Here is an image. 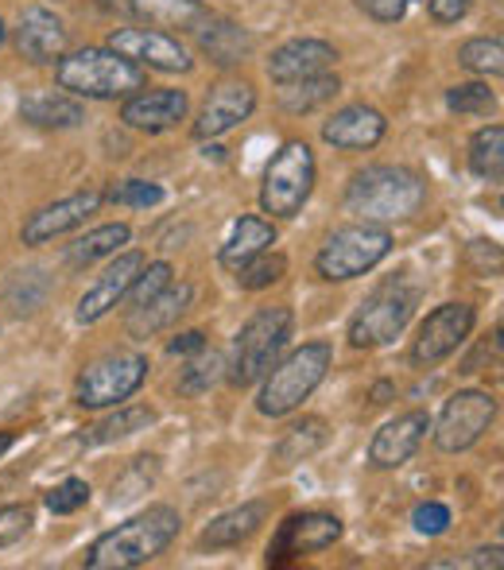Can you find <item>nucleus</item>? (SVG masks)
Masks as SVG:
<instances>
[{"instance_id": "18", "label": "nucleus", "mask_w": 504, "mask_h": 570, "mask_svg": "<svg viewBox=\"0 0 504 570\" xmlns=\"http://www.w3.org/2000/svg\"><path fill=\"white\" fill-rule=\"evenodd\" d=\"M338 62L326 39H291V43L276 47L268 59V78L276 86H291V82H307V78L330 75V67Z\"/></svg>"}, {"instance_id": "30", "label": "nucleus", "mask_w": 504, "mask_h": 570, "mask_svg": "<svg viewBox=\"0 0 504 570\" xmlns=\"http://www.w3.org/2000/svg\"><path fill=\"white\" fill-rule=\"evenodd\" d=\"M470 171L485 183H497L504 179V128L501 125H485L474 132L470 140Z\"/></svg>"}, {"instance_id": "33", "label": "nucleus", "mask_w": 504, "mask_h": 570, "mask_svg": "<svg viewBox=\"0 0 504 570\" xmlns=\"http://www.w3.org/2000/svg\"><path fill=\"white\" fill-rule=\"evenodd\" d=\"M47 295H51V276H47L43 268L16 272L4 287V303L12 307V315H36L47 303Z\"/></svg>"}, {"instance_id": "45", "label": "nucleus", "mask_w": 504, "mask_h": 570, "mask_svg": "<svg viewBox=\"0 0 504 570\" xmlns=\"http://www.w3.org/2000/svg\"><path fill=\"white\" fill-rule=\"evenodd\" d=\"M466 261L474 264L482 276H490V272L497 276V272H501V245H497V240H470Z\"/></svg>"}, {"instance_id": "25", "label": "nucleus", "mask_w": 504, "mask_h": 570, "mask_svg": "<svg viewBox=\"0 0 504 570\" xmlns=\"http://www.w3.org/2000/svg\"><path fill=\"white\" fill-rule=\"evenodd\" d=\"M198 47H202V55L214 62V67H237V62L249 59L253 36L241 28V23L210 16V20L198 28Z\"/></svg>"}, {"instance_id": "27", "label": "nucleus", "mask_w": 504, "mask_h": 570, "mask_svg": "<svg viewBox=\"0 0 504 570\" xmlns=\"http://www.w3.org/2000/svg\"><path fill=\"white\" fill-rule=\"evenodd\" d=\"M271 245H276V226H271L268 218L245 214L241 222H234V229H229V237H226V245H221L218 261H221V268L237 272L241 264H249L253 256L268 253Z\"/></svg>"}, {"instance_id": "7", "label": "nucleus", "mask_w": 504, "mask_h": 570, "mask_svg": "<svg viewBox=\"0 0 504 570\" xmlns=\"http://www.w3.org/2000/svg\"><path fill=\"white\" fill-rule=\"evenodd\" d=\"M388 253H392V233L384 226H373V222H362V226L334 229L326 237V245L315 256V272L323 279H330V284H346V279L373 272Z\"/></svg>"}, {"instance_id": "48", "label": "nucleus", "mask_w": 504, "mask_h": 570, "mask_svg": "<svg viewBox=\"0 0 504 570\" xmlns=\"http://www.w3.org/2000/svg\"><path fill=\"white\" fill-rule=\"evenodd\" d=\"M202 345H206L202 331H187V334H179V338L167 342V353H171V357H190V353H198Z\"/></svg>"}, {"instance_id": "46", "label": "nucleus", "mask_w": 504, "mask_h": 570, "mask_svg": "<svg viewBox=\"0 0 504 570\" xmlns=\"http://www.w3.org/2000/svg\"><path fill=\"white\" fill-rule=\"evenodd\" d=\"M151 478H156V458H136L132 473L113 485V501H128V497H132V489L151 485Z\"/></svg>"}, {"instance_id": "51", "label": "nucleus", "mask_w": 504, "mask_h": 570, "mask_svg": "<svg viewBox=\"0 0 504 570\" xmlns=\"http://www.w3.org/2000/svg\"><path fill=\"white\" fill-rule=\"evenodd\" d=\"M8 43V31H4V20H0V47Z\"/></svg>"}, {"instance_id": "31", "label": "nucleus", "mask_w": 504, "mask_h": 570, "mask_svg": "<svg viewBox=\"0 0 504 570\" xmlns=\"http://www.w3.org/2000/svg\"><path fill=\"white\" fill-rule=\"evenodd\" d=\"M323 446H326V423L323 420H303V423H295L284 439H279L271 458H276V465H284L287 470V465H299V462H307V458H315Z\"/></svg>"}, {"instance_id": "42", "label": "nucleus", "mask_w": 504, "mask_h": 570, "mask_svg": "<svg viewBox=\"0 0 504 570\" xmlns=\"http://www.w3.org/2000/svg\"><path fill=\"white\" fill-rule=\"evenodd\" d=\"M431 567L443 570V567H454V570H501L504 567V548L493 543V548H477L470 556H458V559H431Z\"/></svg>"}, {"instance_id": "12", "label": "nucleus", "mask_w": 504, "mask_h": 570, "mask_svg": "<svg viewBox=\"0 0 504 570\" xmlns=\"http://www.w3.org/2000/svg\"><path fill=\"white\" fill-rule=\"evenodd\" d=\"M477 311L470 303H443L423 318L419 334L412 342V361L419 368H435L443 365L451 353H458V345L474 334Z\"/></svg>"}, {"instance_id": "2", "label": "nucleus", "mask_w": 504, "mask_h": 570, "mask_svg": "<svg viewBox=\"0 0 504 570\" xmlns=\"http://www.w3.org/2000/svg\"><path fill=\"white\" fill-rule=\"evenodd\" d=\"M423 206H427V183L412 167H396V164L365 167L346 187V210L357 214L362 222H373V226L412 222Z\"/></svg>"}, {"instance_id": "4", "label": "nucleus", "mask_w": 504, "mask_h": 570, "mask_svg": "<svg viewBox=\"0 0 504 570\" xmlns=\"http://www.w3.org/2000/svg\"><path fill=\"white\" fill-rule=\"evenodd\" d=\"M334 365V345L330 342H303L295 353H287L279 365H271L264 373V389L256 400V412L268 420H284L295 407H303V400L315 396V389L326 381Z\"/></svg>"}, {"instance_id": "50", "label": "nucleus", "mask_w": 504, "mask_h": 570, "mask_svg": "<svg viewBox=\"0 0 504 570\" xmlns=\"http://www.w3.org/2000/svg\"><path fill=\"white\" fill-rule=\"evenodd\" d=\"M388 396H392V384H377L373 389V404H388Z\"/></svg>"}, {"instance_id": "21", "label": "nucleus", "mask_w": 504, "mask_h": 570, "mask_svg": "<svg viewBox=\"0 0 504 570\" xmlns=\"http://www.w3.org/2000/svg\"><path fill=\"white\" fill-rule=\"evenodd\" d=\"M384 132H388V120H384L381 109L365 106V101L338 109L323 125V140L338 151H373L384 140Z\"/></svg>"}, {"instance_id": "9", "label": "nucleus", "mask_w": 504, "mask_h": 570, "mask_svg": "<svg viewBox=\"0 0 504 570\" xmlns=\"http://www.w3.org/2000/svg\"><path fill=\"white\" fill-rule=\"evenodd\" d=\"M148 381V357L144 353H106V357L90 361V365L78 373L75 400L90 412L98 407H117L125 400H132L136 392Z\"/></svg>"}, {"instance_id": "49", "label": "nucleus", "mask_w": 504, "mask_h": 570, "mask_svg": "<svg viewBox=\"0 0 504 570\" xmlns=\"http://www.w3.org/2000/svg\"><path fill=\"white\" fill-rule=\"evenodd\" d=\"M12 446H16V431H0V458L12 451Z\"/></svg>"}, {"instance_id": "41", "label": "nucleus", "mask_w": 504, "mask_h": 570, "mask_svg": "<svg viewBox=\"0 0 504 570\" xmlns=\"http://www.w3.org/2000/svg\"><path fill=\"white\" fill-rule=\"evenodd\" d=\"M31 524H36V512L28 504H4L0 509V551L20 543L31 532Z\"/></svg>"}, {"instance_id": "35", "label": "nucleus", "mask_w": 504, "mask_h": 570, "mask_svg": "<svg viewBox=\"0 0 504 570\" xmlns=\"http://www.w3.org/2000/svg\"><path fill=\"white\" fill-rule=\"evenodd\" d=\"M458 62L470 70V75L501 78L504 75V43H501V36L466 39V43L458 47Z\"/></svg>"}, {"instance_id": "15", "label": "nucleus", "mask_w": 504, "mask_h": 570, "mask_svg": "<svg viewBox=\"0 0 504 570\" xmlns=\"http://www.w3.org/2000/svg\"><path fill=\"white\" fill-rule=\"evenodd\" d=\"M101 203H106L101 190H78V195H70V198H59V203L43 206V210H36L28 222H23L20 240L23 245H47V240L62 237V233L86 226V218L98 214Z\"/></svg>"}, {"instance_id": "3", "label": "nucleus", "mask_w": 504, "mask_h": 570, "mask_svg": "<svg viewBox=\"0 0 504 570\" xmlns=\"http://www.w3.org/2000/svg\"><path fill=\"white\" fill-rule=\"evenodd\" d=\"M55 82H59V90L75 94V98L117 101L144 90L148 78L132 59L117 55L113 47H82V51H67L55 62Z\"/></svg>"}, {"instance_id": "34", "label": "nucleus", "mask_w": 504, "mask_h": 570, "mask_svg": "<svg viewBox=\"0 0 504 570\" xmlns=\"http://www.w3.org/2000/svg\"><path fill=\"white\" fill-rule=\"evenodd\" d=\"M221 368H226L221 353H214L210 345H202V350L187 357V368L179 373V392L182 396H202V392H210L214 384L221 381Z\"/></svg>"}, {"instance_id": "40", "label": "nucleus", "mask_w": 504, "mask_h": 570, "mask_svg": "<svg viewBox=\"0 0 504 570\" xmlns=\"http://www.w3.org/2000/svg\"><path fill=\"white\" fill-rule=\"evenodd\" d=\"M117 206H136V210H148V206H159L164 203V187L159 183H148V179H125L121 187L109 190Z\"/></svg>"}, {"instance_id": "11", "label": "nucleus", "mask_w": 504, "mask_h": 570, "mask_svg": "<svg viewBox=\"0 0 504 570\" xmlns=\"http://www.w3.org/2000/svg\"><path fill=\"white\" fill-rule=\"evenodd\" d=\"M342 520L330 517V512H295L284 524L276 528L268 543V567H287L299 563L307 556H318V551L334 548L342 540Z\"/></svg>"}, {"instance_id": "28", "label": "nucleus", "mask_w": 504, "mask_h": 570, "mask_svg": "<svg viewBox=\"0 0 504 570\" xmlns=\"http://www.w3.org/2000/svg\"><path fill=\"white\" fill-rule=\"evenodd\" d=\"M128 237H132V229H128L125 222L90 229L86 237H78L75 245L67 248V264H70V268H90V264H98V261H106V256L121 253V248L128 245Z\"/></svg>"}, {"instance_id": "10", "label": "nucleus", "mask_w": 504, "mask_h": 570, "mask_svg": "<svg viewBox=\"0 0 504 570\" xmlns=\"http://www.w3.org/2000/svg\"><path fill=\"white\" fill-rule=\"evenodd\" d=\"M497 420V396L482 389H462L443 404V415L435 423V446L443 454H462L474 443H482V435Z\"/></svg>"}, {"instance_id": "5", "label": "nucleus", "mask_w": 504, "mask_h": 570, "mask_svg": "<svg viewBox=\"0 0 504 570\" xmlns=\"http://www.w3.org/2000/svg\"><path fill=\"white\" fill-rule=\"evenodd\" d=\"M295 315L291 307H260L249 323L241 326L234 342V361H229V384L234 389H249L260 381L276 357L284 353L287 338H291Z\"/></svg>"}, {"instance_id": "38", "label": "nucleus", "mask_w": 504, "mask_h": 570, "mask_svg": "<svg viewBox=\"0 0 504 570\" xmlns=\"http://www.w3.org/2000/svg\"><path fill=\"white\" fill-rule=\"evenodd\" d=\"M446 106L454 109V114H490V109H497V94L490 90L485 82H462V86H451L446 90Z\"/></svg>"}, {"instance_id": "17", "label": "nucleus", "mask_w": 504, "mask_h": 570, "mask_svg": "<svg viewBox=\"0 0 504 570\" xmlns=\"http://www.w3.org/2000/svg\"><path fill=\"white\" fill-rule=\"evenodd\" d=\"M16 51L36 67L59 62L70 51V31L51 8H28L16 23Z\"/></svg>"}, {"instance_id": "43", "label": "nucleus", "mask_w": 504, "mask_h": 570, "mask_svg": "<svg viewBox=\"0 0 504 570\" xmlns=\"http://www.w3.org/2000/svg\"><path fill=\"white\" fill-rule=\"evenodd\" d=\"M412 524L419 535H443L446 528H451V509L438 504V501H423V504H415Z\"/></svg>"}, {"instance_id": "6", "label": "nucleus", "mask_w": 504, "mask_h": 570, "mask_svg": "<svg viewBox=\"0 0 504 570\" xmlns=\"http://www.w3.org/2000/svg\"><path fill=\"white\" fill-rule=\"evenodd\" d=\"M315 151L307 140H284L279 151L264 167V187L260 206L271 218H295L307 206L310 190H315Z\"/></svg>"}, {"instance_id": "14", "label": "nucleus", "mask_w": 504, "mask_h": 570, "mask_svg": "<svg viewBox=\"0 0 504 570\" xmlns=\"http://www.w3.org/2000/svg\"><path fill=\"white\" fill-rule=\"evenodd\" d=\"M256 109V90L245 78H226L206 94L202 109L195 120V140H218V136L234 132L237 125L253 117Z\"/></svg>"}, {"instance_id": "47", "label": "nucleus", "mask_w": 504, "mask_h": 570, "mask_svg": "<svg viewBox=\"0 0 504 570\" xmlns=\"http://www.w3.org/2000/svg\"><path fill=\"white\" fill-rule=\"evenodd\" d=\"M474 8V0H427V12L435 23H458L466 20V12Z\"/></svg>"}, {"instance_id": "13", "label": "nucleus", "mask_w": 504, "mask_h": 570, "mask_svg": "<svg viewBox=\"0 0 504 570\" xmlns=\"http://www.w3.org/2000/svg\"><path fill=\"white\" fill-rule=\"evenodd\" d=\"M109 47L117 55H125V59H132L136 67L164 70V75H187L195 67L187 47L171 31H159V28H117L109 36Z\"/></svg>"}, {"instance_id": "29", "label": "nucleus", "mask_w": 504, "mask_h": 570, "mask_svg": "<svg viewBox=\"0 0 504 570\" xmlns=\"http://www.w3.org/2000/svg\"><path fill=\"white\" fill-rule=\"evenodd\" d=\"M156 423V412L144 404H117V412L109 420L93 423L90 431L82 435L86 446H106V443H117V439H128L136 431H148Z\"/></svg>"}, {"instance_id": "22", "label": "nucleus", "mask_w": 504, "mask_h": 570, "mask_svg": "<svg viewBox=\"0 0 504 570\" xmlns=\"http://www.w3.org/2000/svg\"><path fill=\"white\" fill-rule=\"evenodd\" d=\"M128 12L144 23V28L159 31H198L210 20V4L206 0H128Z\"/></svg>"}, {"instance_id": "37", "label": "nucleus", "mask_w": 504, "mask_h": 570, "mask_svg": "<svg viewBox=\"0 0 504 570\" xmlns=\"http://www.w3.org/2000/svg\"><path fill=\"white\" fill-rule=\"evenodd\" d=\"M287 272V261L279 253H260L253 256L249 264H241L237 268V284L245 287V292H264V287H271L279 276Z\"/></svg>"}, {"instance_id": "36", "label": "nucleus", "mask_w": 504, "mask_h": 570, "mask_svg": "<svg viewBox=\"0 0 504 570\" xmlns=\"http://www.w3.org/2000/svg\"><path fill=\"white\" fill-rule=\"evenodd\" d=\"M175 284V268L167 261H156V264H144L140 272H136V279H132V287H128V307H144L148 299H156L159 292H167V287Z\"/></svg>"}, {"instance_id": "26", "label": "nucleus", "mask_w": 504, "mask_h": 570, "mask_svg": "<svg viewBox=\"0 0 504 570\" xmlns=\"http://www.w3.org/2000/svg\"><path fill=\"white\" fill-rule=\"evenodd\" d=\"M20 117L36 128H78L86 120V109L67 90H36L20 101Z\"/></svg>"}, {"instance_id": "32", "label": "nucleus", "mask_w": 504, "mask_h": 570, "mask_svg": "<svg viewBox=\"0 0 504 570\" xmlns=\"http://www.w3.org/2000/svg\"><path fill=\"white\" fill-rule=\"evenodd\" d=\"M342 90V82L334 75H318V78H307V82H291V86H279V106L287 114H315L318 106L334 101Z\"/></svg>"}, {"instance_id": "16", "label": "nucleus", "mask_w": 504, "mask_h": 570, "mask_svg": "<svg viewBox=\"0 0 504 570\" xmlns=\"http://www.w3.org/2000/svg\"><path fill=\"white\" fill-rule=\"evenodd\" d=\"M427 431H431L427 412H404L396 420H388L369 443V465L373 470H399V465H407L423 446Z\"/></svg>"}, {"instance_id": "44", "label": "nucleus", "mask_w": 504, "mask_h": 570, "mask_svg": "<svg viewBox=\"0 0 504 570\" xmlns=\"http://www.w3.org/2000/svg\"><path fill=\"white\" fill-rule=\"evenodd\" d=\"M412 4L415 0H357V8L377 23H399L412 12Z\"/></svg>"}, {"instance_id": "39", "label": "nucleus", "mask_w": 504, "mask_h": 570, "mask_svg": "<svg viewBox=\"0 0 504 570\" xmlns=\"http://www.w3.org/2000/svg\"><path fill=\"white\" fill-rule=\"evenodd\" d=\"M43 504L55 512V517H75L78 509H86V504H90V485H86L82 478H67V481H59L55 489H47Z\"/></svg>"}, {"instance_id": "23", "label": "nucleus", "mask_w": 504, "mask_h": 570, "mask_svg": "<svg viewBox=\"0 0 504 570\" xmlns=\"http://www.w3.org/2000/svg\"><path fill=\"white\" fill-rule=\"evenodd\" d=\"M268 520V504L264 501H245L237 504V509L221 512V517H214L210 524L202 528V535H198V543H202L206 551H226V548H237V543H245L256 528Z\"/></svg>"}, {"instance_id": "8", "label": "nucleus", "mask_w": 504, "mask_h": 570, "mask_svg": "<svg viewBox=\"0 0 504 570\" xmlns=\"http://www.w3.org/2000/svg\"><path fill=\"white\" fill-rule=\"evenodd\" d=\"M415 303H419V292L407 287L404 279H392V284L377 287L357 307V315L349 318V345L354 350H377V345L396 342L407 331V323H412Z\"/></svg>"}, {"instance_id": "19", "label": "nucleus", "mask_w": 504, "mask_h": 570, "mask_svg": "<svg viewBox=\"0 0 504 570\" xmlns=\"http://www.w3.org/2000/svg\"><path fill=\"white\" fill-rule=\"evenodd\" d=\"M140 268H144L140 253H121V256H117V261L109 264L98 279H93V287H86V295L78 299V311H75L78 323L90 326V323H98V318H106L109 311H113L117 303L128 295V287H132V279H136V272H140Z\"/></svg>"}, {"instance_id": "24", "label": "nucleus", "mask_w": 504, "mask_h": 570, "mask_svg": "<svg viewBox=\"0 0 504 570\" xmlns=\"http://www.w3.org/2000/svg\"><path fill=\"white\" fill-rule=\"evenodd\" d=\"M190 284H179V287H167V292H159L156 299H148L144 307L132 311V318H128V334L132 338H151V334L167 331V326H175L182 315H187L190 307Z\"/></svg>"}, {"instance_id": "1", "label": "nucleus", "mask_w": 504, "mask_h": 570, "mask_svg": "<svg viewBox=\"0 0 504 570\" xmlns=\"http://www.w3.org/2000/svg\"><path fill=\"white\" fill-rule=\"evenodd\" d=\"M182 517L171 504H151L132 520L117 524L113 532L98 535L86 551V570H132L159 559L175 543Z\"/></svg>"}, {"instance_id": "20", "label": "nucleus", "mask_w": 504, "mask_h": 570, "mask_svg": "<svg viewBox=\"0 0 504 570\" xmlns=\"http://www.w3.org/2000/svg\"><path fill=\"white\" fill-rule=\"evenodd\" d=\"M187 94L182 90H136L132 98H125L121 106V120L128 128H136V132H167V128H175L179 120H187Z\"/></svg>"}]
</instances>
